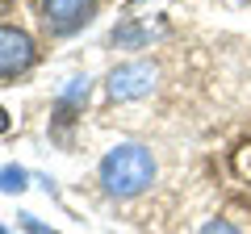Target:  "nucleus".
Segmentation results:
<instances>
[{"label":"nucleus","instance_id":"f257e3e1","mask_svg":"<svg viewBox=\"0 0 251 234\" xmlns=\"http://www.w3.org/2000/svg\"><path fill=\"white\" fill-rule=\"evenodd\" d=\"M155 176H159V163L143 142H117L100 159V188L109 197H138L155 184Z\"/></svg>","mask_w":251,"mask_h":234},{"label":"nucleus","instance_id":"f03ea898","mask_svg":"<svg viewBox=\"0 0 251 234\" xmlns=\"http://www.w3.org/2000/svg\"><path fill=\"white\" fill-rule=\"evenodd\" d=\"M42 25L54 38H72L97 17V0H42Z\"/></svg>","mask_w":251,"mask_h":234},{"label":"nucleus","instance_id":"7ed1b4c3","mask_svg":"<svg viewBox=\"0 0 251 234\" xmlns=\"http://www.w3.org/2000/svg\"><path fill=\"white\" fill-rule=\"evenodd\" d=\"M155 84H159V67L147 63V59H134V63L113 67L109 80H105V88H109L113 100H138V96H147Z\"/></svg>","mask_w":251,"mask_h":234},{"label":"nucleus","instance_id":"20e7f679","mask_svg":"<svg viewBox=\"0 0 251 234\" xmlns=\"http://www.w3.org/2000/svg\"><path fill=\"white\" fill-rule=\"evenodd\" d=\"M38 59V46L25 29L0 25V80H17L21 71H29Z\"/></svg>","mask_w":251,"mask_h":234},{"label":"nucleus","instance_id":"39448f33","mask_svg":"<svg viewBox=\"0 0 251 234\" xmlns=\"http://www.w3.org/2000/svg\"><path fill=\"white\" fill-rule=\"evenodd\" d=\"M147 38H151V29L138 25V21H126V25L113 29V46H122V50H134V46H143Z\"/></svg>","mask_w":251,"mask_h":234},{"label":"nucleus","instance_id":"423d86ee","mask_svg":"<svg viewBox=\"0 0 251 234\" xmlns=\"http://www.w3.org/2000/svg\"><path fill=\"white\" fill-rule=\"evenodd\" d=\"M84 100H88V75H72V80H67V88L59 92V109L67 113V109L84 105Z\"/></svg>","mask_w":251,"mask_h":234},{"label":"nucleus","instance_id":"0eeeda50","mask_svg":"<svg viewBox=\"0 0 251 234\" xmlns=\"http://www.w3.org/2000/svg\"><path fill=\"white\" fill-rule=\"evenodd\" d=\"M29 171L25 167H17V163H4V167H0V192H25L29 188Z\"/></svg>","mask_w":251,"mask_h":234},{"label":"nucleus","instance_id":"6e6552de","mask_svg":"<svg viewBox=\"0 0 251 234\" xmlns=\"http://www.w3.org/2000/svg\"><path fill=\"white\" fill-rule=\"evenodd\" d=\"M17 222H21V230H25V234H59V230H50V226H42L34 213H17Z\"/></svg>","mask_w":251,"mask_h":234},{"label":"nucleus","instance_id":"1a4fd4ad","mask_svg":"<svg viewBox=\"0 0 251 234\" xmlns=\"http://www.w3.org/2000/svg\"><path fill=\"white\" fill-rule=\"evenodd\" d=\"M201 234H243L234 222H226V217H214V222H205L201 226Z\"/></svg>","mask_w":251,"mask_h":234},{"label":"nucleus","instance_id":"9d476101","mask_svg":"<svg viewBox=\"0 0 251 234\" xmlns=\"http://www.w3.org/2000/svg\"><path fill=\"white\" fill-rule=\"evenodd\" d=\"M4 130H9V113H4V109H0V134H4Z\"/></svg>","mask_w":251,"mask_h":234},{"label":"nucleus","instance_id":"9b49d317","mask_svg":"<svg viewBox=\"0 0 251 234\" xmlns=\"http://www.w3.org/2000/svg\"><path fill=\"white\" fill-rule=\"evenodd\" d=\"M0 234H9V230H4V226H0Z\"/></svg>","mask_w":251,"mask_h":234}]
</instances>
